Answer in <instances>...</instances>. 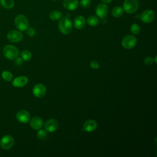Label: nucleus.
<instances>
[{
    "instance_id": "ddd939ff",
    "label": "nucleus",
    "mask_w": 157,
    "mask_h": 157,
    "mask_svg": "<svg viewBox=\"0 0 157 157\" xmlns=\"http://www.w3.org/2000/svg\"><path fill=\"white\" fill-rule=\"evenodd\" d=\"M98 124L96 121L93 120H88L83 124V130L86 132H91L95 131L97 128Z\"/></svg>"
},
{
    "instance_id": "b1692460",
    "label": "nucleus",
    "mask_w": 157,
    "mask_h": 157,
    "mask_svg": "<svg viewBox=\"0 0 157 157\" xmlns=\"http://www.w3.org/2000/svg\"><path fill=\"white\" fill-rule=\"evenodd\" d=\"M131 32L133 34H138L140 32V26L136 24V23H133L131 25V28H130Z\"/></svg>"
},
{
    "instance_id": "5701e85b",
    "label": "nucleus",
    "mask_w": 157,
    "mask_h": 157,
    "mask_svg": "<svg viewBox=\"0 0 157 157\" xmlns=\"http://www.w3.org/2000/svg\"><path fill=\"white\" fill-rule=\"evenodd\" d=\"M1 76L2 77V78L5 80V81H7V82H10L12 80V77H13V75H12V74L9 72V71H4L2 72V74H1Z\"/></svg>"
},
{
    "instance_id": "7ed1b4c3",
    "label": "nucleus",
    "mask_w": 157,
    "mask_h": 157,
    "mask_svg": "<svg viewBox=\"0 0 157 157\" xmlns=\"http://www.w3.org/2000/svg\"><path fill=\"white\" fill-rule=\"evenodd\" d=\"M15 25L18 30L24 31L28 28L29 22L25 15H18L15 18Z\"/></svg>"
},
{
    "instance_id": "9b49d317",
    "label": "nucleus",
    "mask_w": 157,
    "mask_h": 157,
    "mask_svg": "<svg viewBox=\"0 0 157 157\" xmlns=\"http://www.w3.org/2000/svg\"><path fill=\"white\" fill-rule=\"evenodd\" d=\"M33 94L37 98H41L46 93V87L41 83H37L34 85L33 89Z\"/></svg>"
},
{
    "instance_id": "39448f33",
    "label": "nucleus",
    "mask_w": 157,
    "mask_h": 157,
    "mask_svg": "<svg viewBox=\"0 0 157 157\" xmlns=\"http://www.w3.org/2000/svg\"><path fill=\"white\" fill-rule=\"evenodd\" d=\"M137 43L136 38L132 35L124 36L121 40L122 46L126 49H131L133 48Z\"/></svg>"
},
{
    "instance_id": "4be33fe9",
    "label": "nucleus",
    "mask_w": 157,
    "mask_h": 157,
    "mask_svg": "<svg viewBox=\"0 0 157 157\" xmlns=\"http://www.w3.org/2000/svg\"><path fill=\"white\" fill-rule=\"evenodd\" d=\"M21 57L25 61H29L32 58V54L29 50H25L21 52Z\"/></svg>"
},
{
    "instance_id": "a211bd4d",
    "label": "nucleus",
    "mask_w": 157,
    "mask_h": 157,
    "mask_svg": "<svg viewBox=\"0 0 157 157\" xmlns=\"http://www.w3.org/2000/svg\"><path fill=\"white\" fill-rule=\"evenodd\" d=\"M124 12V10L123 7L121 6H115L112 10V15L115 18L120 17L123 15Z\"/></svg>"
},
{
    "instance_id": "412c9836",
    "label": "nucleus",
    "mask_w": 157,
    "mask_h": 157,
    "mask_svg": "<svg viewBox=\"0 0 157 157\" xmlns=\"http://www.w3.org/2000/svg\"><path fill=\"white\" fill-rule=\"evenodd\" d=\"M86 22L90 26H95L98 24L99 20L96 16L91 15V16H90L89 17H88V18L86 20Z\"/></svg>"
},
{
    "instance_id": "2f4dec72",
    "label": "nucleus",
    "mask_w": 157,
    "mask_h": 157,
    "mask_svg": "<svg viewBox=\"0 0 157 157\" xmlns=\"http://www.w3.org/2000/svg\"><path fill=\"white\" fill-rule=\"evenodd\" d=\"M156 58H157V56H155V58L153 59H154V62H155V63H157V59H156Z\"/></svg>"
},
{
    "instance_id": "c85d7f7f",
    "label": "nucleus",
    "mask_w": 157,
    "mask_h": 157,
    "mask_svg": "<svg viewBox=\"0 0 157 157\" xmlns=\"http://www.w3.org/2000/svg\"><path fill=\"white\" fill-rule=\"evenodd\" d=\"M90 66L91 68L94 69H97L99 67V65L98 64V63L96 61L93 60L91 61L90 63Z\"/></svg>"
},
{
    "instance_id": "f3484780",
    "label": "nucleus",
    "mask_w": 157,
    "mask_h": 157,
    "mask_svg": "<svg viewBox=\"0 0 157 157\" xmlns=\"http://www.w3.org/2000/svg\"><path fill=\"white\" fill-rule=\"evenodd\" d=\"M86 21L85 18L82 15L76 17L74 20V26L77 29H81L85 26Z\"/></svg>"
},
{
    "instance_id": "cd10ccee",
    "label": "nucleus",
    "mask_w": 157,
    "mask_h": 157,
    "mask_svg": "<svg viewBox=\"0 0 157 157\" xmlns=\"http://www.w3.org/2000/svg\"><path fill=\"white\" fill-rule=\"evenodd\" d=\"M26 34L29 37H33L35 35L36 31H35L34 29H33L32 28H28L26 29Z\"/></svg>"
},
{
    "instance_id": "f03ea898",
    "label": "nucleus",
    "mask_w": 157,
    "mask_h": 157,
    "mask_svg": "<svg viewBox=\"0 0 157 157\" xmlns=\"http://www.w3.org/2000/svg\"><path fill=\"white\" fill-rule=\"evenodd\" d=\"M3 54L6 58L12 60L18 57L19 51L18 48L15 46L7 45L3 48Z\"/></svg>"
},
{
    "instance_id": "423d86ee",
    "label": "nucleus",
    "mask_w": 157,
    "mask_h": 157,
    "mask_svg": "<svg viewBox=\"0 0 157 157\" xmlns=\"http://www.w3.org/2000/svg\"><path fill=\"white\" fill-rule=\"evenodd\" d=\"M14 144V139L10 135L3 136L0 140V145L2 148L4 150H9L11 148Z\"/></svg>"
},
{
    "instance_id": "1a4fd4ad",
    "label": "nucleus",
    "mask_w": 157,
    "mask_h": 157,
    "mask_svg": "<svg viewBox=\"0 0 157 157\" xmlns=\"http://www.w3.org/2000/svg\"><path fill=\"white\" fill-rule=\"evenodd\" d=\"M58 122L56 120L50 118L46 121L44 124V128L47 131L49 132H53L58 129Z\"/></svg>"
},
{
    "instance_id": "473e14b6",
    "label": "nucleus",
    "mask_w": 157,
    "mask_h": 157,
    "mask_svg": "<svg viewBox=\"0 0 157 157\" xmlns=\"http://www.w3.org/2000/svg\"><path fill=\"white\" fill-rule=\"evenodd\" d=\"M54 1H57V0H54Z\"/></svg>"
},
{
    "instance_id": "0eeeda50",
    "label": "nucleus",
    "mask_w": 157,
    "mask_h": 157,
    "mask_svg": "<svg viewBox=\"0 0 157 157\" xmlns=\"http://www.w3.org/2000/svg\"><path fill=\"white\" fill-rule=\"evenodd\" d=\"M155 18V13L153 10L148 9L144 10L140 15V20L145 23H149L153 21Z\"/></svg>"
},
{
    "instance_id": "9d476101",
    "label": "nucleus",
    "mask_w": 157,
    "mask_h": 157,
    "mask_svg": "<svg viewBox=\"0 0 157 157\" xmlns=\"http://www.w3.org/2000/svg\"><path fill=\"white\" fill-rule=\"evenodd\" d=\"M17 120L21 123H26L30 120V114L25 110H19L16 115Z\"/></svg>"
},
{
    "instance_id": "dca6fc26",
    "label": "nucleus",
    "mask_w": 157,
    "mask_h": 157,
    "mask_svg": "<svg viewBox=\"0 0 157 157\" xmlns=\"http://www.w3.org/2000/svg\"><path fill=\"white\" fill-rule=\"evenodd\" d=\"M64 7L69 10H75L78 6V0H64L63 2Z\"/></svg>"
},
{
    "instance_id": "bb28decb",
    "label": "nucleus",
    "mask_w": 157,
    "mask_h": 157,
    "mask_svg": "<svg viewBox=\"0 0 157 157\" xmlns=\"http://www.w3.org/2000/svg\"><path fill=\"white\" fill-rule=\"evenodd\" d=\"M144 62L146 65H151L154 63V59L152 57L148 56L144 58Z\"/></svg>"
},
{
    "instance_id": "6e6552de",
    "label": "nucleus",
    "mask_w": 157,
    "mask_h": 157,
    "mask_svg": "<svg viewBox=\"0 0 157 157\" xmlns=\"http://www.w3.org/2000/svg\"><path fill=\"white\" fill-rule=\"evenodd\" d=\"M23 36L22 33L17 30H12L8 33L7 38L11 42H18L23 39Z\"/></svg>"
},
{
    "instance_id": "c756f323",
    "label": "nucleus",
    "mask_w": 157,
    "mask_h": 157,
    "mask_svg": "<svg viewBox=\"0 0 157 157\" xmlns=\"http://www.w3.org/2000/svg\"><path fill=\"white\" fill-rule=\"evenodd\" d=\"M15 59H16L15 63H16L18 65H20V64H21L22 63V59H21V58H16Z\"/></svg>"
},
{
    "instance_id": "aec40b11",
    "label": "nucleus",
    "mask_w": 157,
    "mask_h": 157,
    "mask_svg": "<svg viewBox=\"0 0 157 157\" xmlns=\"http://www.w3.org/2000/svg\"><path fill=\"white\" fill-rule=\"evenodd\" d=\"M61 17H62V13L58 10H53L49 15L50 18L53 21H56L60 19Z\"/></svg>"
},
{
    "instance_id": "6ab92c4d",
    "label": "nucleus",
    "mask_w": 157,
    "mask_h": 157,
    "mask_svg": "<svg viewBox=\"0 0 157 157\" xmlns=\"http://www.w3.org/2000/svg\"><path fill=\"white\" fill-rule=\"evenodd\" d=\"M0 4L2 7L6 9H10L13 7L15 2L13 0H0Z\"/></svg>"
},
{
    "instance_id": "20e7f679",
    "label": "nucleus",
    "mask_w": 157,
    "mask_h": 157,
    "mask_svg": "<svg viewBox=\"0 0 157 157\" xmlns=\"http://www.w3.org/2000/svg\"><path fill=\"white\" fill-rule=\"evenodd\" d=\"M139 7L138 0H124L123 3V10L128 13H132L136 12Z\"/></svg>"
},
{
    "instance_id": "f257e3e1",
    "label": "nucleus",
    "mask_w": 157,
    "mask_h": 157,
    "mask_svg": "<svg viewBox=\"0 0 157 157\" xmlns=\"http://www.w3.org/2000/svg\"><path fill=\"white\" fill-rule=\"evenodd\" d=\"M58 28L64 34H69L72 32V24L68 17H63L58 23Z\"/></svg>"
},
{
    "instance_id": "4468645a",
    "label": "nucleus",
    "mask_w": 157,
    "mask_h": 157,
    "mask_svg": "<svg viewBox=\"0 0 157 157\" xmlns=\"http://www.w3.org/2000/svg\"><path fill=\"white\" fill-rule=\"evenodd\" d=\"M30 126L33 129L39 130L43 126V121L39 117H34L30 120Z\"/></svg>"
},
{
    "instance_id": "f8f14e48",
    "label": "nucleus",
    "mask_w": 157,
    "mask_h": 157,
    "mask_svg": "<svg viewBox=\"0 0 157 157\" xmlns=\"http://www.w3.org/2000/svg\"><path fill=\"white\" fill-rule=\"evenodd\" d=\"M108 13V7L105 4H100L96 8V13L101 18H105Z\"/></svg>"
},
{
    "instance_id": "7c9ffc66",
    "label": "nucleus",
    "mask_w": 157,
    "mask_h": 157,
    "mask_svg": "<svg viewBox=\"0 0 157 157\" xmlns=\"http://www.w3.org/2000/svg\"><path fill=\"white\" fill-rule=\"evenodd\" d=\"M112 0H101V1L104 3V4H109L112 2Z\"/></svg>"
},
{
    "instance_id": "2eb2a0df",
    "label": "nucleus",
    "mask_w": 157,
    "mask_h": 157,
    "mask_svg": "<svg viewBox=\"0 0 157 157\" xmlns=\"http://www.w3.org/2000/svg\"><path fill=\"white\" fill-rule=\"evenodd\" d=\"M28 82V78L25 76H19L14 78L12 82V85L15 87H22L26 85Z\"/></svg>"
},
{
    "instance_id": "393cba45",
    "label": "nucleus",
    "mask_w": 157,
    "mask_h": 157,
    "mask_svg": "<svg viewBox=\"0 0 157 157\" xmlns=\"http://www.w3.org/2000/svg\"><path fill=\"white\" fill-rule=\"evenodd\" d=\"M37 137L39 139H44L47 136V132L46 130H44V129H40L37 133Z\"/></svg>"
},
{
    "instance_id": "a878e982",
    "label": "nucleus",
    "mask_w": 157,
    "mask_h": 157,
    "mask_svg": "<svg viewBox=\"0 0 157 157\" xmlns=\"http://www.w3.org/2000/svg\"><path fill=\"white\" fill-rule=\"evenodd\" d=\"M80 4L82 7L87 8L91 5V0H81Z\"/></svg>"
}]
</instances>
